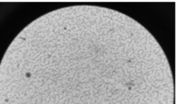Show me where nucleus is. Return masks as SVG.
Instances as JSON below:
<instances>
[{"label": "nucleus", "instance_id": "nucleus-1", "mask_svg": "<svg viewBox=\"0 0 178 104\" xmlns=\"http://www.w3.org/2000/svg\"><path fill=\"white\" fill-rule=\"evenodd\" d=\"M171 68L141 24L75 5L27 25L0 66V104H175Z\"/></svg>", "mask_w": 178, "mask_h": 104}]
</instances>
